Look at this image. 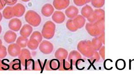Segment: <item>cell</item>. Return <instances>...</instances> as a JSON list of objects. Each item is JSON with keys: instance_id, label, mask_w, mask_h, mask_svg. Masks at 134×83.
I'll list each match as a JSON object with an SVG mask.
<instances>
[{"instance_id": "d6986e66", "label": "cell", "mask_w": 134, "mask_h": 83, "mask_svg": "<svg viewBox=\"0 0 134 83\" xmlns=\"http://www.w3.org/2000/svg\"><path fill=\"white\" fill-rule=\"evenodd\" d=\"M73 22L76 28L80 29L85 25L86 20L82 15L78 14L75 18H73Z\"/></svg>"}, {"instance_id": "cb8c5ba5", "label": "cell", "mask_w": 134, "mask_h": 83, "mask_svg": "<svg viewBox=\"0 0 134 83\" xmlns=\"http://www.w3.org/2000/svg\"><path fill=\"white\" fill-rule=\"evenodd\" d=\"M72 65L66 59H63L60 61V66L58 70L59 71H71L72 70Z\"/></svg>"}, {"instance_id": "ba28073f", "label": "cell", "mask_w": 134, "mask_h": 83, "mask_svg": "<svg viewBox=\"0 0 134 83\" xmlns=\"http://www.w3.org/2000/svg\"><path fill=\"white\" fill-rule=\"evenodd\" d=\"M39 49L43 54H49L54 50V46L50 42L47 40H43L40 42Z\"/></svg>"}, {"instance_id": "83f0119b", "label": "cell", "mask_w": 134, "mask_h": 83, "mask_svg": "<svg viewBox=\"0 0 134 83\" xmlns=\"http://www.w3.org/2000/svg\"><path fill=\"white\" fill-rule=\"evenodd\" d=\"M40 43L35 39H30L28 42L27 47L32 51L36 50L39 47Z\"/></svg>"}, {"instance_id": "ee69618b", "label": "cell", "mask_w": 134, "mask_h": 83, "mask_svg": "<svg viewBox=\"0 0 134 83\" xmlns=\"http://www.w3.org/2000/svg\"><path fill=\"white\" fill-rule=\"evenodd\" d=\"M2 45V41L1 39H0V46Z\"/></svg>"}, {"instance_id": "74e56055", "label": "cell", "mask_w": 134, "mask_h": 83, "mask_svg": "<svg viewBox=\"0 0 134 83\" xmlns=\"http://www.w3.org/2000/svg\"><path fill=\"white\" fill-rule=\"evenodd\" d=\"M18 0H5L6 4L9 5H14L17 4Z\"/></svg>"}, {"instance_id": "484cf974", "label": "cell", "mask_w": 134, "mask_h": 83, "mask_svg": "<svg viewBox=\"0 0 134 83\" xmlns=\"http://www.w3.org/2000/svg\"><path fill=\"white\" fill-rule=\"evenodd\" d=\"M92 44L95 51H98L102 46V42L99 36L93 38L91 41Z\"/></svg>"}, {"instance_id": "f546056e", "label": "cell", "mask_w": 134, "mask_h": 83, "mask_svg": "<svg viewBox=\"0 0 134 83\" xmlns=\"http://www.w3.org/2000/svg\"><path fill=\"white\" fill-rule=\"evenodd\" d=\"M66 26L67 29L71 32H74L76 31L78 29L76 28L73 22V19H69L67 21L66 23Z\"/></svg>"}, {"instance_id": "60d3db41", "label": "cell", "mask_w": 134, "mask_h": 83, "mask_svg": "<svg viewBox=\"0 0 134 83\" xmlns=\"http://www.w3.org/2000/svg\"><path fill=\"white\" fill-rule=\"evenodd\" d=\"M2 18H3V15H2V14L1 13V12H0V22L2 21Z\"/></svg>"}, {"instance_id": "e575fe53", "label": "cell", "mask_w": 134, "mask_h": 83, "mask_svg": "<svg viewBox=\"0 0 134 83\" xmlns=\"http://www.w3.org/2000/svg\"><path fill=\"white\" fill-rule=\"evenodd\" d=\"M9 69V64L4 61L0 59V71H5Z\"/></svg>"}, {"instance_id": "4fadbf2b", "label": "cell", "mask_w": 134, "mask_h": 83, "mask_svg": "<svg viewBox=\"0 0 134 83\" xmlns=\"http://www.w3.org/2000/svg\"><path fill=\"white\" fill-rule=\"evenodd\" d=\"M12 8L14 17L17 18L22 17L26 11V8L24 5L21 3L16 4L12 7Z\"/></svg>"}, {"instance_id": "b9f144b4", "label": "cell", "mask_w": 134, "mask_h": 83, "mask_svg": "<svg viewBox=\"0 0 134 83\" xmlns=\"http://www.w3.org/2000/svg\"><path fill=\"white\" fill-rule=\"evenodd\" d=\"M21 1H23V2H28L30 1V0H21Z\"/></svg>"}, {"instance_id": "836d02e7", "label": "cell", "mask_w": 134, "mask_h": 83, "mask_svg": "<svg viewBox=\"0 0 134 83\" xmlns=\"http://www.w3.org/2000/svg\"><path fill=\"white\" fill-rule=\"evenodd\" d=\"M90 61L93 64L95 62H98L100 60V56L98 51H95L93 56L90 58Z\"/></svg>"}, {"instance_id": "9a60e30c", "label": "cell", "mask_w": 134, "mask_h": 83, "mask_svg": "<svg viewBox=\"0 0 134 83\" xmlns=\"http://www.w3.org/2000/svg\"><path fill=\"white\" fill-rule=\"evenodd\" d=\"M79 9L74 5H70L66 8L65 11V15L68 18L73 19L79 14Z\"/></svg>"}, {"instance_id": "52a82bcc", "label": "cell", "mask_w": 134, "mask_h": 83, "mask_svg": "<svg viewBox=\"0 0 134 83\" xmlns=\"http://www.w3.org/2000/svg\"><path fill=\"white\" fill-rule=\"evenodd\" d=\"M68 61L72 66H76L78 64V61L83 60L82 56L79 51L73 50L70 52L68 55Z\"/></svg>"}, {"instance_id": "d590c367", "label": "cell", "mask_w": 134, "mask_h": 83, "mask_svg": "<svg viewBox=\"0 0 134 83\" xmlns=\"http://www.w3.org/2000/svg\"><path fill=\"white\" fill-rule=\"evenodd\" d=\"M73 2L77 6H82L88 3L87 0H73Z\"/></svg>"}, {"instance_id": "44dd1931", "label": "cell", "mask_w": 134, "mask_h": 83, "mask_svg": "<svg viewBox=\"0 0 134 83\" xmlns=\"http://www.w3.org/2000/svg\"><path fill=\"white\" fill-rule=\"evenodd\" d=\"M21 64L19 59H14L9 64V71H21Z\"/></svg>"}, {"instance_id": "7a4b0ae2", "label": "cell", "mask_w": 134, "mask_h": 83, "mask_svg": "<svg viewBox=\"0 0 134 83\" xmlns=\"http://www.w3.org/2000/svg\"><path fill=\"white\" fill-rule=\"evenodd\" d=\"M77 49L80 53L85 57L90 58L93 56L95 51L90 40H82L79 42L77 46Z\"/></svg>"}, {"instance_id": "8d00e7d4", "label": "cell", "mask_w": 134, "mask_h": 83, "mask_svg": "<svg viewBox=\"0 0 134 83\" xmlns=\"http://www.w3.org/2000/svg\"><path fill=\"white\" fill-rule=\"evenodd\" d=\"M99 51V55L100 56V57L102 58L103 60H105V46H102V47L100 49Z\"/></svg>"}, {"instance_id": "6da1fadb", "label": "cell", "mask_w": 134, "mask_h": 83, "mask_svg": "<svg viewBox=\"0 0 134 83\" xmlns=\"http://www.w3.org/2000/svg\"><path fill=\"white\" fill-rule=\"evenodd\" d=\"M105 19L99 20L94 23H87L85 25V29L90 36L96 37L105 32Z\"/></svg>"}, {"instance_id": "d4e9b609", "label": "cell", "mask_w": 134, "mask_h": 83, "mask_svg": "<svg viewBox=\"0 0 134 83\" xmlns=\"http://www.w3.org/2000/svg\"><path fill=\"white\" fill-rule=\"evenodd\" d=\"M2 15L4 18L6 19H10L14 17L12 7L7 6L5 8L2 12Z\"/></svg>"}, {"instance_id": "2e32d148", "label": "cell", "mask_w": 134, "mask_h": 83, "mask_svg": "<svg viewBox=\"0 0 134 83\" xmlns=\"http://www.w3.org/2000/svg\"><path fill=\"white\" fill-rule=\"evenodd\" d=\"M17 34L12 30H8L5 32L4 36V39L5 42L9 43L11 44L14 43L17 39Z\"/></svg>"}, {"instance_id": "ab89813d", "label": "cell", "mask_w": 134, "mask_h": 83, "mask_svg": "<svg viewBox=\"0 0 134 83\" xmlns=\"http://www.w3.org/2000/svg\"><path fill=\"white\" fill-rule=\"evenodd\" d=\"M105 32H103L100 36H99V38H100V39H101V40H102V44H103L104 45L105 44Z\"/></svg>"}, {"instance_id": "4316f807", "label": "cell", "mask_w": 134, "mask_h": 83, "mask_svg": "<svg viewBox=\"0 0 134 83\" xmlns=\"http://www.w3.org/2000/svg\"><path fill=\"white\" fill-rule=\"evenodd\" d=\"M29 41L28 38L25 37L21 36L18 37L16 40V44L18 45L21 48H24L27 47L28 42Z\"/></svg>"}, {"instance_id": "e0dca14e", "label": "cell", "mask_w": 134, "mask_h": 83, "mask_svg": "<svg viewBox=\"0 0 134 83\" xmlns=\"http://www.w3.org/2000/svg\"><path fill=\"white\" fill-rule=\"evenodd\" d=\"M54 8L49 3L46 4L42 8L41 13L46 17H50L54 12Z\"/></svg>"}, {"instance_id": "5b68a950", "label": "cell", "mask_w": 134, "mask_h": 83, "mask_svg": "<svg viewBox=\"0 0 134 83\" xmlns=\"http://www.w3.org/2000/svg\"><path fill=\"white\" fill-rule=\"evenodd\" d=\"M18 59L20 61L21 65L26 68L31 67L34 61L32 59L31 52L26 48L21 50L20 54L18 56Z\"/></svg>"}, {"instance_id": "603a6c76", "label": "cell", "mask_w": 134, "mask_h": 83, "mask_svg": "<svg viewBox=\"0 0 134 83\" xmlns=\"http://www.w3.org/2000/svg\"><path fill=\"white\" fill-rule=\"evenodd\" d=\"M44 66L45 64L44 63L38 59L35 61H33L31 67V70L32 71H43L44 68Z\"/></svg>"}, {"instance_id": "7c38bea8", "label": "cell", "mask_w": 134, "mask_h": 83, "mask_svg": "<svg viewBox=\"0 0 134 83\" xmlns=\"http://www.w3.org/2000/svg\"><path fill=\"white\" fill-rule=\"evenodd\" d=\"M70 4V0H54L53 5L54 8L58 10L66 9Z\"/></svg>"}, {"instance_id": "7402d4cb", "label": "cell", "mask_w": 134, "mask_h": 83, "mask_svg": "<svg viewBox=\"0 0 134 83\" xmlns=\"http://www.w3.org/2000/svg\"><path fill=\"white\" fill-rule=\"evenodd\" d=\"M93 9L89 5H86L83 7L81 10V14L85 18H88L93 14Z\"/></svg>"}, {"instance_id": "3957f363", "label": "cell", "mask_w": 134, "mask_h": 83, "mask_svg": "<svg viewBox=\"0 0 134 83\" xmlns=\"http://www.w3.org/2000/svg\"><path fill=\"white\" fill-rule=\"evenodd\" d=\"M25 19L28 24L33 27H37L41 23V17L35 11L30 10L26 13Z\"/></svg>"}, {"instance_id": "ac0fdd59", "label": "cell", "mask_w": 134, "mask_h": 83, "mask_svg": "<svg viewBox=\"0 0 134 83\" xmlns=\"http://www.w3.org/2000/svg\"><path fill=\"white\" fill-rule=\"evenodd\" d=\"M68 51L64 48H58L55 53V59H58L59 61L62 60L63 59H66L68 57Z\"/></svg>"}, {"instance_id": "9c48e42d", "label": "cell", "mask_w": 134, "mask_h": 83, "mask_svg": "<svg viewBox=\"0 0 134 83\" xmlns=\"http://www.w3.org/2000/svg\"><path fill=\"white\" fill-rule=\"evenodd\" d=\"M60 66V61L58 59H52L47 61L44 66L46 71H56L59 69Z\"/></svg>"}, {"instance_id": "d6a6232c", "label": "cell", "mask_w": 134, "mask_h": 83, "mask_svg": "<svg viewBox=\"0 0 134 83\" xmlns=\"http://www.w3.org/2000/svg\"><path fill=\"white\" fill-rule=\"evenodd\" d=\"M7 56V50L5 46H0V59H3Z\"/></svg>"}, {"instance_id": "7bdbcfd3", "label": "cell", "mask_w": 134, "mask_h": 83, "mask_svg": "<svg viewBox=\"0 0 134 83\" xmlns=\"http://www.w3.org/2000/svg\"><path fill=\"white\" fill-rule=\"evenodd\" d=\"M2 26L0 25V35H1V34L2 33Z\"/></svg>"}, {"instance_id": "277c9868", "label": "cell", "mask_w": 134, "mask_h": 83, "mask_svg": "<svg viewBox=\"0 0 134 83\" xmlns=\"http://www.w3.org/2000/svg\"><path fill=\"white\" fill-rule=\"evenodd\" d=\"M56 26L53 21H48L43 26L42 30V35L43 37L46 39H51L55 35Z\"/></svg>"}, {"instance_id": "f35d334b", "label": "cell", "mask_w": 134, "mask_h": 83, "mask_svg": "<svg viewBox=\"0 0 134 83\" xmlns=\"http://www.w3.org/2000/svg\"><path fill=\"white\" fill-rule=\"evenodd\" d=\"M6 5L5 0H0V10L3 9Z\"/></svg>"}, {"instance_id": "30bf717a", "label": "cell", "mask_w": 134, "mask_h": 83, "mask_svg": "<svg viewBox=\"0 0 134 83\" xmlns=\"http://www.w3.org/2000/svg\"><path fill=\"white\" fill-rule=\"evenodd\" d=\"M21 51V48L16 43H13L10 44L8 47L7 51L9 56L13 57H16L20 54Z\"/></svg>"}, {"instance_id": "8fae6325", "label": "cell", "mask_w": 134, "mask_h": 83, "mask_svg": "<svg viewBox=\"0 0 134 83\" xmlns=\"http://www.w3.org/2000/svg\"><path fill=\"white\" fill-rule=\"evenodd\" d=\"M8 26L11 30L14 32H18L21 29L22 22L18 18H12L9 21Z\"/></svg>"}, {"instance_id": "8992f818", "label": "cell", "mask_w": 134, "mask_h": 83, "mask_svg": "<svg viewBox=\"0 0 134 83\" xmlns=\"http://www.w3.org/2000/svg\"><path fill=\"white\" fill-rule=\"evenodd\" d=\"M105 12L104 9H98L93 10V12L90 17L87 18V20L90 23H94L101 20L105 19Z\"/></svg>"}, {"instance_id": "1f68e13d", "label": "cell", "mask_w": 134, "mask_h": 83, "mask_svg": "<svg viewBox=\"0 0 134 83\" xmlns=\"http://www.w3.org/2000/svg\"><path fill=\"white\" fill-rule=\"evenodd\" d=\"M91 4L94 7L97 9L102 8L105 5V0H91Z\"/></svg>"}, {"instance_id": "ffe728a7", "label": "cell", "mask_w": 134, "mask_h": 83, "mask_svg": "<svg viewBox=\"0 0 134 83\" xmlns=\"http://www.w3.org/2000/svg\"><path fill=\"white\" fill-rule=\"evenodd\" d=\"M33 30L32 26L29 24H25L20 29V34L21 36L28 38L31 36Z\"/></svg>"}, {"instance_id": "f6af8a7d", "label": "cell", "mask_w": 134, "mask_h": 83, "mask_svg": "<svg viewBox=\"0 0 134 83\" xmlns=\"http://www.w3.org/2000/svg\"><path fill=\"white\" fill-rule=\"evenodd\" d=\"M91 1V0H87V3H90Z\"/></svg>"}, {"instance_id": "5bb4252c", "label": "cell", "mask_w": 134, "mask_h": 83, "mask_svg": "<svg viewBox=\"0 0 134 83\" xmlns=\"http://www.w3.org/2000/svg\"><path fill=\"white\" fill-rule=\"evenodd\" d=\"M52 19L57 24H61L65 20L66 16L64 13L60 11H55L52 15Z\"/></svg>"}, {"instance_id": "f1b7e54d", "label": "cell", "mask_w": 134, "mask_h": 83, "mask_svg": "<svg viewBox=\"0 0 134 83\" xmlns=\"http://www.w3.org/2000/svg\"><path fill=\"white\" fill-rule=\"evenodd\" d=\"M43 37L42 34L38 31H35L32 33L30 36V39H35L39 43L42 41Z\"/></svg>"}, {"instance_id": "4dcf8cb0", "label": "cell", "mask_w": 134, "mask_h": 83, "mask_svg": "<svg viewBox=\"0 0 134 83\" xmlns=\"http://www.w3.org/2000/svg\"><path fill=\"white\" fill-rule=\"evenodd\" d=\"M126 63L123 59H119L115 63V67L116 69L119 70H122L126 68Z\"/></svg>"}]
</instances>
